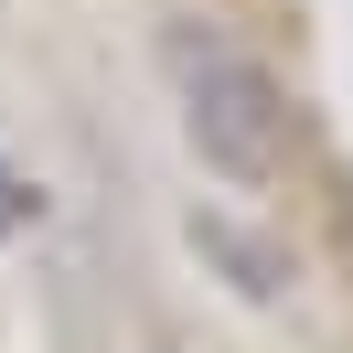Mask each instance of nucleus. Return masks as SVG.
Segmentation results:
<instances>
[{
    "mask_svg": "<svg viewBox=\"0 0 353 353\" xmlns=\"http://www.w3.org/2000/svg\"><path fill=\"white\" fill-rule=\"evenodd\" d=\"M172 75H182V139H193V161L214 182H279L289 172V97L268 65H246L236 43L182 32Z\"/></svg>",
    "mask_w": 353,
    "mask_h": 353,
    "instance_id": "nucleus-1",
    "label": "nucleus"
},
{
    "mask_svg": "<svg viewBox=\"0 0 353 353\" xmlns=\"http://www.w3.org/2000/svg\"><path fill=\"white\" fill-rule=\"evenodd\" d=\"M32 203H43V193H32V182L0 161V236H22V225H32Z\"/></svg>",
    "mask_w": 353,
    "mask_h": 353,
    "instance_id": "nucleus-2",
    "label": "nucleus"
}]
</instances>
